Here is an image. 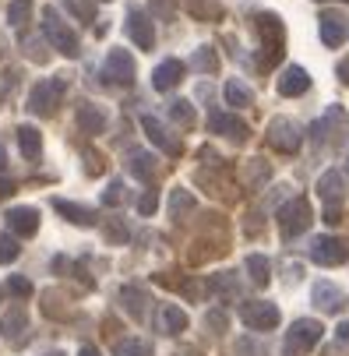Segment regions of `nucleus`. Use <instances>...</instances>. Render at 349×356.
Wrapping results in <instances>:
<instances>
[{"label":"nucleus","mask_w":349,"mask_h":356,"mask_svg":"<svg viewBox=\"0 0 349 356\" xmlns=\"http://www.w3.org/2000/svg\"><path fill=\"white\" fill-rule=\"evenodd\" d=\"M226 103L233 106V110H243V106H251L254 103V92L251 88H247L243 81H226Z\"/></svg>","instance_id":"obj_27"},{"label":"nucleus","mask_w":349,"mask_h":356,"mask_svg":"<svg viewBox=\"0 0 349 356\" xmlns=\"http://www.w3.org/2000/svg\"><path fill=\"white\" fill-rule=\"evenodd\" d=\"M8 289H11L15 296H22V300L32 296V282H29L25 275H11V279H8Z\"/></svg>","instance_id":"obj_39"},{"label":"nucleus","mask_w":349,"mask_h":356,"mask_svg":"<svg viewBox=\"0 0 349 356\" xmlns=\"http://www.w3.org/2000/svg\"><path fill=\"white\" fill-rule=\"evenodd\" d=\"M18 145H22V152H25V159H39V152H42V134H39L35 127L22 124V127H18Z\"/></svg>","instance_id":"obj_26"},{"label":"nucleus","mask_w":349,"mask_h":356,"mask_svg":"<svg viewBox=\"0 0 349 356\" xmlns=\"http://www.w3.org/2000/svg\"><path fill=\"white\" fill-rule=\"evenodd\" d=\"M54 209H57L67 222H74V226H95V212H92V209H85V205H74V201L57 197V201H54Z\"/></svg>","instance_id":"obj_20"},{"label":"nucleus","mask_w":349,"mask_h":356,"mask_svg":"<svg viewBox=\"0 0 349 356\" xmlns=\"http://www.w3.org/2000/svg\"><path fill=\"white\" fill-rule=\"evenodd\" d=\"M4 163H8V156H4V145H0V170H4Z\"/></svg>","instance_id":"obj_47"},{"label":"nucleus","mask_w":349,"mask_h":356,"mask_svg":"<svg viewBox=\"0 0 349 356\" xmlns=\"http://www.w3.org/2000/svg\"><path fill=\"white\" fill-rule=\"evenodd\" d=\"M29 18H32V0H15V4L8 8V22L11 25H29Z\"/></svg>","instance_id":"obj_32"},{"label":"nucleus","mask_w":349,"mask_h":356,"mask_svg":"<svg viewBox=\"0 0 349 356\" xmlns=\"http://www.w3.org/2000/svg\"><path fill=\"white\" fill-rule=\"evenodd\" d=\"M209 127H212L216 134L233 138V141H247V134H251V127H247L243 120H236V117H229V113H212V117H209Z\"/></svg>","instance_id":"obj_17"},{"label":"nucleus","mask_w":349,"mask_h":356,"mask_svg":"<svg viewBox=\"0 0 349 356\" xmlns=\"http://www.w3.org/2000/svg\"><path fill=\"white\" fill-rule=\"evenodd\" d=\"M184 64L180 60H163L156 71H152V85H156V92H170V88H177L180 81H184Z\"/></svg>","instance_id":"obj_16"},{"label":"nucleus","mask_w":349,"mask_h":356,"mask_svg":"<svg viewBox=\"0 0 349 356\" xmlns=\"http://www.w3.org/2000/svg\"><path fill=\"white\" fill-rule=\"evenodd\" d=\"M194 67L202 71V74H212V71L219 67V57H216V49H212V46H202V49H197V54H194Z\"/></svg>","instance_id":"obj_31"},{"label":"nucleus","mask_w":349,"mask_h":356,"mask_svg":"<svg viewBox=\"0 0 349 356\" xmlns=\"http://www.w3.org/2000/svg\"><path fill=\"white\" fill-rule=\"evenodd\" d=\"M346 170H349V156H346Z\"/></svg>","instance_id":"obj_49"},{"label":"nucleus","mask_w":349,"mask_h":356,"mask_svg":"<svg viewBox=\"0 0 349 356\" xmlns=\"http://www.w3.org/2000/svg\"><path fill=\"white\" fill-rule=\"evenodd\" d=\"M18 254H22V243L11 233H0V265H11Z\"/></svg>","instance_id":"obj_34"},{"label":"nucleus","mask_w":349,"mask_h":356,"mask_svg":"<svg viewBox=\"0 0 349 356\" xmlns=\"http://www.w3.org/2000/svg\"><path fill=\"white\" fill-rule=\"evenodd\" d=\"M120 303H124V311L131 314V318H145V307H148V293L145 289H138V286H124L120 289Z\"/></svg>","instance_id":"obj_21"},{"label":"nucleus","mask_w":349,"mask_h":356,"mask_svg":"<svg viewBox=\"0 0 349 356\" xmlns=\"http://www.w3.org/2000/svg\"><path fill=\"white\" fill-rule=\"evenodd\" d=\"M46 356H64V353H46Z\"/></svg>","instance_id":"obj_48"},{"label":"nucleus","mask_w":349,"mask_h":356,"mask_svg":"<svg viewBox=\"0 0 349 356\" xmlns=\"http://www.w3.org/2000/svg\"><path fill=\"white\" fill-rule=\"evenodd\" d=\"M314 307H318L321 314H339V311L346 307V293H342L335 282L321 279V282L314 286Z\"/></svg>","instance_id":"obj_12"},{"label":"nucleus","mask_w":349,"mask_h":356,"mask_svg":"<svg viewBox=\"0 0 349 356\" xmlns=\"http://www.w3.org/2000/svg\"><path fill=\"white\" fill-rule=\"evenodd\" d=\"M339 78L349 85V60H342V64H339Z\"/></svg>","instance_id":"obj_44"},{"label":"nucleus","mask_w":349,"mask_h":356,"mask_svg":"<svg viewBox=\"0 0 349 356\" xmlns=\"http://www.w3.org/2000/svg\"><path fill=\"white\" fill-rule=\"evenodd\" d=\"M152 15L170 22V18L177 15V0H152Z\"/></svg>","instance_id":"obj_40"},{"label":"nucleus","mask_w":349,"mask_h":356,"mask_svg":"<svg viewBox=\"0 0 349 356\" xmlns=\"http://www.w3.org/2000/svg\"><path fill=\"white\" fill-rule=\"evenodd\" d=\"M156 209H159V191H156V187H148V191L138 197V212H141V216H152Z\"/></svg>","instance_id":"obj_36"},{"label":"nucleus","mask_w":349,"mask_h":356,"mask_svg":"<svg viewBox=\"0 0 349 356\" xmlns=\"http://www.w3.org/2000/svg\"><path fill=\"white\" fill-rule=\"evenodd\" d=\"M25 328H29V314H25V307H15V311H8L4 318H0V335H4V339H18Z\"/></svg>","instance_id":"obj_23"},{"label":"nucleus","mask_w":349,"mask_h":356,"mask_svg":"<svg viewBox=\"0 0 349 356\" xmlns=\"http://www.w3.org/2000/svg\"><path fill=\"white\" fill-rule=\"evenodd\" d=\"M42 29H46V39L54 42L64 57H78V54H81L74 29H67V22H64V18H60L54 8H46V11H42Z\"/></svg>","instance_id":"obj_3"},{"label":"nucleus","mask_w":349,"mask_h":356,"mask_svg":"<svg viewBox=\"0 0 349 356\" xmlns=\"http://www.w3.org/2000/svg\"><path fill=\"white\" fill-rule=\"evenodd\" d=\"M11 194H15V180L11 177H0V201L11 197Z\"/></svg>","instance_id":"obj_43"},{"label":"nucleus","mask_w":349,"mask_h":356,"mask_svg":"<svg viewBox=\"0 0 349 356\" xmlns=\"http://www.w3.org/2000/svg\"><path fill=\"white\" fill-rule=\"evenodd\" d=\"M307 88H311V74H307L304 67L293 64V67H286V71L279 74V95H286V99H289V95H304Z\"/></svg>","instance_id":"obj_15"},{"label":"nucleus","mask_w":349,"mask_h":356,"mask_svg":"<svg viewBox=\"0 0 349 356\" xmlns=\"http://www.w3.org/2000/svg\"><path fill=\"white\" fill-rule=\"evenodd\" d=\"M279 307L272 300H247L243 307H240V321L251 328V332H272V328H279Z\"/></svg>","instance_id":"obj_4"},{"label":"nucleus","mask_w":349,"mask_h":356,"mask_svg":"<svg viewBox=\"0 0 349 356\" xmlns=\"http://www.w3.org/2000/svg\"><path fill=\"white\" fill-rule=\"evenodd\" d=\"M113 356H152V346L145 339H120L113 346Z\"/></svg>","instance_id":"obj_28"},{"label":"nucleus","mask_w":349,"mask_h":356,"mask_svg":"<svg viewBox=\"0 0 349 356\" xmlns=\"http://www.w3.org/2000/svg\"><path fill=\"white\" fill-rule=\"evenodd\" d=\"M4 219H8L11 233H18V236H32L39 229V212L35 209H11Z\"/></svg>","instance_id":"obj_18"},{"label":"nucleus","mask_w":349,"mask_h":356,"mask_svg":"<svg viewBox=\"0 0 349 356\" xmlns=\"http://www.w3.org/2000/svg\"><path fill=\"white\" fill-rule=\"evenodd\" d=\"M127 166H131V173L141 177V180H152V177H156V156H152V152H131Z\"/></svg>","instance_id":"obj_25"},{"label":"nucleus","mask_w":349,"mask_h":356,"mask_svg":"<svg viewBox=\"0 0 349 356\" xmlns=\"http://www.w3.org/2000/svg\"><path fill=\"white\" fill-rule=\"evenodd\" d=\"M78 356H99V349H95V346H81Z\"/></svg>","instance_id":"obj_45"},{"label":"nucleus","mask_w":349,"mask_h":356,"mask_svg":"<svg viewBox=\"0 0 349 356\" xmlns=\"http://www.w3.org/2000/svg\"><path fill=\"white\" fill-rule=\"evenodd\" d=\"M346 4H349V0H346Z\"/></svg>","instance_id":"obj_50"},{"label":"nucleus","mask_w":349,"mask_h":356,"mask_svg":"<svg viewBox=\"0 0 349 356\" xmlns=\"http://www.w3.org/2000/svg\"><path fill=\"white\" fill-rule=\"evenodd\" d=\"M64 78H46V81H39V85H32V92H29V110L35 113V117H54L57 113V106H60V99H64Z\"/></svg>","instance_id":"obj_1"},{"label":"nucleus","mask_w":349,"mask_h":356,"mask_svg":"<svg viewBox=\"0 0 349 356\" xmlns=\"http://www.w3.org/2000/svg\"><path fill=\"white\" fill-rule=\"evenodd\" d=\"M78 127H81L85 134H103V131H106V113L99 110L95 103H81V110H78Z\"/></svg>","instance_id":"obj_19"},{"label":"nucleus","mask_w":349,"mask_h":356,"mask_svg":"<svg viewBox=\"0 0 349 356\" xmlns=\"http://www.w3.org/2000/svg\"><path fill=\"white\" fill-rule=\"evenodd\" d=\"M67 8H71L81 22H92V18H95V4H92V0H67Z\"/></svg>","instance_id":"obj_37"},{"label":"nucleus","mask_w":349,"mask_h":356,"mask_svg":"<svg viewBox=\"0 0 349 356\" xmlns=\"http://www.w3.org/2000/svg\"><path fill=\"white\" fill-rule=\"evenodd\" d=\"M170 212H173V216H187V212H194V197H190L187 191L177 187V191L170 194Z\"/></svg>","instance_id":"obj_35"},{"label":"nucleus","mask_w":349,"mask_h":356,"mask_svg":"<svg viewBox=\"0 0 349 356\" xmlns=\"http://www.w3.org/2000/svg\"><path fill=\"white\" fill-rule=\"evenodd\" d=\"M127 35L138 49H152L156 46V29H152V18H148L145 11L131 8L127 11Z\"/></svg>","instance_id":"obj_10"},{"label":"nucleus","mask_w":349,"mask_h":356,"mask_svg":"<svg viewBox=\"0 0 349 356\" xmlns=\"http://www.w3.org/2000/svg\"><path fill=\"white\" fill-rule=\"evenodd\" d=\"M265 138H268V145H272V148H279V152H286V156H289V152H296V148H300V141H304V131L296 127L289 117H275V120L268 124Z\"/></svg>","instance_id":"obj_7"},{"label":"nucleus","mask_w":349,"mask_h":356,"mask_svg":"<svg viewBox=\"0 0 349 356\" xmlns=\"http://www.w3.org/2000/svg\"><path fill=\"white\" fill-rule=\"evenodd\" d=\"M120 201H124V180H113L103 191V205H120Z\"/></svg>","instance_id":"obj_38"},{"label":"nucleus","mask_w":349,"mask_h":356,"mask_svg":"<svg viewBox=\"0 0 349 356\" xmlns=\"http://www.w3.org/2000/svg\"><path fill=\"white\" fill-rule=\"evenodd\" d=\"M134 57L127 54V49H110L106 54V64H103V78L110 81V85H131L134 81Z\"/></svg>","instance_id":"obj_8"},{"label":"nucleus","mask_w":349,"mask_h":356,"mask_svg":"<svg viewBox=\"0 0 349 356\" xmlns=\"http://www.w3.org/2000/svg\"><path fill=\"white\" fill-rule=\"evenodd\" d=\"M141 127H145L148 141L159 145L163 152H170V156H177V152H180V141H177V138H173V134H170V131H166V127H163L156 117H148V113H145V117H141Z\"/></svg>","instance_id":"obj_14"},{"label":"nucleus","mask_w":349,"mask_h":356,"mask_svg":"<svg viewBox=\"0 0 349 356\" xmlns=\"http://www.w3.org/2000/svg\"><path fill=\"white\" fill-rule=\"evenodd\" d=\"M318 194H321V201L328 209H339L342 201H346V180H342V173H321V180H318Z\"/></svg>","instance_id":"obj_13"},{"label":"nucleus","mask_w":349,"mask_h":356,"mask_svg":"<svg viewBox=\"0 0 349 356\" xmlns=\"http://www.w3.org/2000/svg\"><path fill=\"white\" fill-rule=\"evenodd\" d=\"M170 117H173L180 127H194V106L187 103V99H177V103H170Z\"/></svg>","instance_id":"obj_30"},{"label":"nucleus","mask_w":349,"mask_h":356,"mask_svg":"<svg viewBox=\"0 0 349 356\" xmlns=\"http://www.w3.org/2000/svg\"><path fill=\"white\" fill-rule=\"evenodd\" d=\"M325 335V325L314 321V318H300V321H293V328L286 332V353L289 356H304L311 353Z\"/></svg>","instance_id":"obj_2"},{"label":"nucleus","mask_w":349,"mask_h":356,"mask_svg":"<svg viewBox=\"0 0 349 356\" xmlns=\"http://www.w3.org/2000/svg\"><path fill=\"white\" fill-rule=\"evenodd\" d=\"M247 272H251V282L254 286H268L272 282V265H268V258L265 254H247Z\"/></svg>","instance_id":"obj_24"},{"label":"nucleus","mask_w":349,"mask_h":356,"mask_svg":"<svg viewBox=\"0 0 349 356\" xmlns=\"http://www.w3.org/2000/svg\"><path fill=\"white\" fill-rule=\"evenodd\" d=\"M187 8H190L194 18H205V22H212V18L222 15V8L216 4V0H187Z\"/></svg>","instance_id":"obj_29"},{"label":"nucleus","mask_w":349,"mask_h":356,"mask_svg":"<svg viewBox=\"0 0 349 356\" xmlns=\"http://www.w3.org/2000/svg\"><path fill=\"white\" fill-rule=\"evenodd\" d=\"M187 328V314L177 307V303H166V307L159 311V332H166V335H180Z\"/></svg>","instance_id":"obj_22"},{"label":"nucleus","mask_w":349,"mask_h":356,"mask_svg":"<svg viewBox=\"0 0 349 356\" xmlns=\"http://www.w3.org/2000/svg\"><path fill=\"white\" fill-rule=\"evenodd\" d=\"M106 236H110V243H124V240H127V226H124L120 219H110V226H106Z\"/></svg>","instance_id":"obj_41"},{"label":"nucleus","mask_w":349,"mask_h":356,"mask_svg":"<svg viewBox=\"0 0 349 356\" xmlns=\"http://www.w3.org/2000/svg\"><path fill=\"white\" fill-rule=\"evenodd\" d=\"M311 219H314V216H311V201H307V197H293V201H286L282 212H279L282 236H300V233H307Z\"/></svg>","instance_id":"obj_6"},{"label":"nucleus","mask_w":349,"mask_h":356,"mask_svg":"<svg viewBox=\"0 0 349 356\" xmlns=\"http://www.w3.org/2000/svg\"><path fill=\"white\" fill-rule=\"evenodd\" d=\"M318 29H321V42H325L328 49L342 46V42H346V35H349V22H346L339 11H321Z\"/></svg>","instance_id":"obj_11"},{"label":"nucleus","mask_w":349,"mask_h":356,"mask_svg":"<svg viewBox=\"0 0 349 356\" xmlns=\"http://www.w3.org/2000/svg\"><path fill=\"white\" fill-rule=\"evenodd\" d=\"M311 131H314V138L325 141V145H346V141H349V113H346L342 106H328L325 117H321Z\"/></svg>","instance_id":"obj_5"},{"label":"nucleus","mask_w":349,"mask_h":356,"mask_svg":"<svg viewBox=\"0 0 349 356\" xmlns=\"http://www.w3.org/2000/svg\"><path fill=\"white\" fill-rule=\"evenodd\" d=\"M205 325H212V332L219 335V332H226V314L222 311H209L205 314Z\"/></svg>","instance_id":"obj_42"},{"label":"nucleus","mask_w":349,"mask_h":356,"mask_svg":"<svg viewBox=\"0 0 349 356\" xmlns=\"http://www.w3.org/2000/svg\"><path fill=\"white\" fill-rule=\"evenodd\" d=\"M346 254H349V247H346L339 236H318V240L311 243V258H314L318 265H325V268L342 265V261H346Z\"/></svg>","instance_id":"obj_9"},{"label":"nucleus","mask_w":349,"mask_h":356,"mask_svg":"<svg viewBox=\"0 0 349 356\" xmlns=\"http://www.w3.org/2000/svg\"><path fill=\"white\" fill-rule=\"evenodd\" d=\"M339 339H349V325H342V328H339Z\"/></svg>","instance_id":"obj_46"},{"label":"nucleus","mask_w":349,"mask_h":356,"mask_svg":"<svg viewBox=\"0 0 349 356\" xmlns=\"http://www.w3.org/2000/svg\"><path fill=\"white\" fill-rule=\"evenodd\" d=\"M212 289H219V293H226V296H236V293H240L236 272H219V275H212Z\"/></svg>","instance_id":"obj_33"}]
</instances>
